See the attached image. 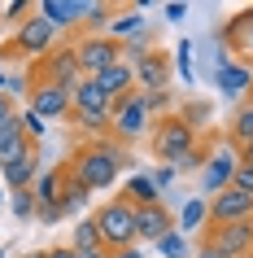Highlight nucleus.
Masks as SVG:
<instances>
[{
	"label": "nucleus",
	"instance_id": "5",
	"mask_svg": "<svg viewBox=\"0 0 253 258\" xmlns=\"http://www.w3.org/2000/svg\"><path fill=\"white\" fill-rule=\"evenodd\" d=\"M153 127V114L144 109V96H140V88L135 92H127L122 101H114V109H109V136L118 140V145H131V140H140Z\"/></svg>",
	"mask_w": 253,
	"mask_h": 258
},
{
	"label": "nucleus",
	"instance_id": "31",
	"mask_svg": "<svg viewBox=\"0 0 253 258\" xmlns=\"http://www.w3.org/2000/svg\"><path fill=\"white\" fill-rule=\"evenodd\" d=\"M157 254L161 258H188V236L184 232H166L157 241Z\"/></svg>",
	"mask_w": 253,
	"mask_h": 258
},
{
	"label": "nucleus",
	"instance_id": "13",
	"mask_svg": "<svg viewBox=\"0 0 253 258\" xmlns=\"http://www.w3.org/2000/svg\"><path fill=\"white\" fill-rule=\"evenodd\" d=\"M166 232H175V215L166 210V206H140L135 210V241H153L157 245Z\"/></svg>",
	"mask_w": 253,
	"mask_h": 258
},
{
	"label": "nucleus",
	"instance_id": "9",
	"mask_svg": "<svg viewBox=\"0 0 253 258\" xmlns=\"http://www.w3.org/2000/svg\"><path fill=\"white\" fill-rule=\"evenodd\" d=\"M140 92H171V53L166 48H144L131 57Z\"/></svg>",
	"mask_w": 253,
	"mask_h": 258
},
{
	"label": "nucleus",
	"instance_id": "36",
	"mask_svg": "<svg viewBox=\"0 0 253 258\" xmlns=\"http://www.w3.org/2000/svg\"><path fill=\"white\" fill-rule=\"evenodd\" d=\"M175 61H179V75H184V83H192V44H179V53H175Z\"/></svg>",
	"mask_w": 253,
	"mask_h": 258
},
{
	"label": "nucleus",
	"instance_id": "40",
	"mask_svg": "<svg viewBox=\"0 0 253 258\" xmlns=\"http://www.w3.org/2000/svg\"><path fill=\"white\" fill-rule=\"evenodd\" d=\"M161 18H166V22H184L188 5H184V0H171V5H161Z\"/></svg>",
	"mask_w": 253,
	"mask_h": 258
},
{
	"label": "nucleus",
	"instance_id": "24",
	"mask_svg": "<svg viewBox=\"0 0 253 258\" xmlns=\"http://www.w3.org/2000/svg\"><path fill=\"white\" fill-rule=\"evenodd\" d=\"M31 149H35V145L22 136V122H18V127H9V132H0V166L18 162V158H22V153H31Z\"/></svg>",
	"mask_w": 253,
	"mask_h": 258
},
{
	"label": "nucleus",
	"instance_id": "17",
	"mask_svg": "<svg viewBox=\"0 0 253 258\" xmlns=\"http://www.w3.org/2000/svg\"><path fill=\"white\" fill-rule=\"evenodd\" d=\"M61 179H66V166L40 171L35 188H31V197H35V210H57V197H61Z\"/></svg>",
	"mask_w": 253,
	"mask_h": 258
},
{
	"label": "nucleus",
	"instance_id": "28",
	"mask_svg": "<svg viewBox=\"0 0 253 258\" xmlns=\"http://www.w3.org/2000/svg\"><path fill=\"white\" fill-rule=\"evenodd\" d=\"M70 249H74V254H83V249H101V236H96L92 219H79V223H74V232H70Z\"/></svg>",
	"mask_w": 253,
	"mask_h": 258
},
{
	"label": "nucleus",
	"instance_id": "37",
	"mask_svg": "<svg viewBox=\"0 0 253 258\" xmlns=\"http://www.w3.org/2000/svg\"><path fill=\"white\" fill-rule=\"evenodd\" d=\"M14 215L18 219H35V197L31 192H14Z\"/></svg>",
	"mask_w": 253,
	"mask_h": 258
},
{
	"label": "nucleus",
	"instance_id": "47",
	"mask_svg": "<svg viewBox=\"0 0 253 258\" xmlns=\"http://www.w3.org/2000/svg\"><path fill=\"white\" fill-rule=\"evenodd\" d=\"M27 258H48V254H44V249H40V254H27Z\"/></svg>",
	"mask_w": 253,
	"mask_h": 258
},
{
	"label": "nucleus",
	"instance_id": "22",
	"mask_svg": "<svg viewBox=\"0 0 253 258\" xmlns=\"http://www.w3.org/2000/svg\"><path fill=\"white\" fill-rule=\"evenodd\" d=\"M61 166H66V162H61ZM88 197H92V192H88L79 179L66 171V179H61V197H57V210H61V219H70L79 206H88Z\"/></svg>",
	"mask_w": 253,
	"mask_h": 258
},
{
	"label": "nucleus",
	"instance_id": "34",
	"mask_svg": "<svg viewBox=\"0 0 253 258\" xmlns=\"http://www.w3.org/2000/svg\"><path fill=\"white\" fill-rule=\"evenodd\" d=\"M205 162H210V145H197V149L188 153V158H184L179 166H175V171H201Z\"/></svg>",
	"mask_w": 253,
	"mask_h": 258
},
{
	"label": "nucleus",
	"instance_id": "44",
	"mask_svg": "<svg viewBox=\"0 0 253 258\" xmlns=\"http://www.w3.org/2000/svg\"><path fill=\"white\" fill-rule=\"evenodd\" d=\"M197 258H227V254H218V249H210V245H201V249H197Z\"/></svg>",
	"mask_w": 253,
	"mask_h": 258
},
{
	"label": "nucleus",
	"instance_id": "29",
	"mask_svg": "<svg viewBox=\"0 0 253 258\" xmlns=\"http://www.w3.org/2000/svg\"><path fill=\"white\" fill-rule=\"evenodd\" d=\"M31 14H35L31 0H5V5H0V22H5V27H22Z\"/></svg>",
	"mask_w": 253,
	"mask_h": 258
},
{
	"label": "nucleus",
	"instance_id": "18",
	"mask_svg": "<svg viewBox=\"0 0 253 258\" xmlns=\"http://www.w3.org/2000/svg\"><path fill=\"white\" fill-rule=\"evenodd\" d=\"M214 83H218V92H223V96L253 92V70H249V66H240V61H227V66L214 75Z\"/></svg>",
	"mask_w": 253,
	"mask_h": 258
},
{
	"label": "nucleus",
	"instance_id": "41",
	"mask_svg": "<svg viewBox=\"0 0 253 258\" xmlns=\"http://www.w3.org/2000/svg\"><path fill=\"white\" fill-rule=\"evenodd\" d=\"M236 153H240V162H253V140H240Z\"/></svg>",
	"mask_w": 253,
	"mask_h": 258
},
{
	"label": "nucleus",
	"instance_id": "48",
	"mask_svg": "<svg viewBox=\"0 0 253 258\" xmlns=\"http://www.w3.org/2000/svg\"><path fill=\"white\" fill-rule=\"evenodd\" d=\"M0 258H5V249H0Z\"/></svg>",
	"mask_w": 253,
	"mask_h": 258
},
{
	"label": "nucleus",
	"instance_id": "2",
	"mask_svg": "<svg viewBox=\"0 0 253 258\" xmlns=\"http://www.w3.org/2000/svg\"><path fill=\"white\" fill-rule=\"evenodd\" d=\"M148 149H153V158H161V166H179L188 153L197 149V127H188L171 109V114L153 118V127H148Z\"/></svg>",
	"mask_w": 253,
	"mask_h": 258
},
{
	"label": "nucleus",
	"instance_id": "45",
	"mask_svg": "<svg viewBox=\"0 0 253 258\" xmlns=\"http://www.w3.org/2000/svg\"><path fill=\"white\" fill-rule=\"evenodd\" d=\"M74 258H109L105 249H83V254H74Z\"/></svg>",
	"mask_w": 253,
	"mask_h": 258
},
{
	"label": "nucleus",
	"instance_id": "23",
	"mask_svg": "<svg viewBox=\"0 0 253 258\" xmlns=\"http://www.w3.org/2000/svg\"><path fill=\"white\" fill-rule=\"evenodd\" d=\"M79 27H88V35H105V31L114 27V5L83 0V22H79Z\"/></svg>",
	"mask_w": 253,
	"mask_h": 258
},
{
	"label": "nucleus",
	"instance_id": "50",
	"mask_svg": "<svg viewBox=\"0 0 253 258\" xmlns=\"http://www.w3.org/2000/svg\"><path fill=\"white\" fill-rule=\"evenodd\" d=\"M249 258H253V254H249Z\"/></svg>",
	"mask_w": 253,
	"mask_h": 258
},
{
	"label": "nucleus",
	"instance_id": "39",
	"mask_svg": "<svg viewBox=\"0 0 253 258\" xmlns=\"http://www.w3.org/2000/svg\"><path fill=\"white\" fill-rule=\"evenodd\" d=\"M175 179H179V171H175V166H157V171H153V184H157V192H166Z\"/></svg>",
	"mask_w": 253,
	"mask_h": 258
},
{
	"label": "nucleus",
	"instance_id": "32",
	"mask_svg": "<svg viewBox=\"0 0 253 258\" xmlns=\"http://www.w3.org/2000/svg\"><path fill=\"white\" fill-rule=\"evenodd\" d=\"M140 96H144L148 114H157V118H161V114H171V92H140Z\"/></svg>",
	"mask_w": 253,
	"mask_h": 258
},
{
	"label": "nucleus",
	"instance_id": "38",
	"mask_svg": "<svg viewBox=\"0 0 253 258\" xmlns=\"http://www.w3.org/2000/svg\"><path fill=\"white\" fill-rule=\"evenodd\" d=\"M9 127H18V109H14V101L0 92V132H9Z\"/></svg>",
	"mask_w": 253,
	"mask_h": 258
},
{
	"label": "nucleus",
	"instance_id": "30",
	"mask_svg": "<svg viewBox=\"0 0 253 258\" xmlns=\"http://www.w3.org/2000/svg\"><path fill=\"white\" fill-rule=\"evenodd\" d=\"M18 122H22V136H27L31 140V145H40V140H44V132H48V122H44L40 118V114H35V109H22V114H18Z\"/></svg>",
	"mask_w": 253,
	"mask_h": 258
},
{
	"label": "nucleus",
	"instance_id": "20",
	"mask_svg": "<svg viewBox=\"0 0 253 258\" xmlns=\"http://www.w3.org/2000/svg\"><path fill=\"white\" fill-rule=\"evenodd\" d=\"M122 202H131L135 210H140V206H157V202H161V192H157V184H153V175L135 171V175L127 179V188H122Z\"/></svg>",
	"mask_w": 253,
	"mask_h": 258
},
{
	"label": "nucleus",
	"instance_id": "43",
	"mask_svg": "<svg viewBox=\"0 0 253 258\" xmlns=\"http://www.w3.org/2000/svg\"><path fill=\"white\" fill-rule=\"evenodd\" d=\"M109 258H144V249L140 245H127V249H118V254H109Z\"/></svg>",
	"mask_w": 253,
	"mask_h": 258
},
{
	"label": "nucleus",
	"instance_id": "21",
	"mask_svg": "<svg viewBox=\"0 0 253 258\" xmlns=\"http://www.w3.org/2000/svg\"><path fill=\"white\" fill-rule=\"evenodd\" d=\"M70 122L74 132L88 140H105L109 136V114H92V109H70Z\"/></svg>",
	"mask_w": 253,
	"mask_h": 258
},
{
	"label": "nucleus",
	"instance_id": "11",
	"mask_svg": "<svg viewBox=\"0 0 253 258\" xmlns=\"http://www.w3.org/2000/svg\"><path fill=\"white\" fill-rule=\"evenodd\" d=\"M253 219V197L240 188H223L218 197H210V228L218 223H249Z\"/></svg>",
	"mask_w": 253,
	"mask_h": 258
},
{
	"label": "nucleus",
	"instance_id": "26",
	"mask_svg": "<svg viewBox=\"0 0 253 258\" xmlns=\"http://www.w3.org/2000/svg\"><path fill=\"white\" fill-rule=\"evenodd\" d=\"M135 31H144V5H135V9H127V14L114 18V27H109V40H127V35H135Z\"/></svg>",
	"mask_w": 253,
	"mask_h": 258
},
{
	"label": "nucleus",
	"instance_id": "42",
	"mask_svg": "<svg viewBox=\"0 0 253 258\" xmlns=\"http://www.w3.org/2000/svg\"><path fill=\"white\" fill-rule=\"evenodd\" d=\"M44 254L48 258H74V249H70V245H53V249H44Z\"/></svg>",
	"mask_w": 253,
	"mask_h": 258
},
{
	"label": "nucleus",
	"instance_id": "4",
	"mask_svg": "<svg viewBox=\"0 0 253 258\" xmlns=\"http://www.w3.org/2000/svg\"><path fill=\"white\" fill-rule=\"evenodd\" d=\"M96 236H101V249L105 254H118L127 245H135V206L122 202V197H109L101 210L92 215Z\"/></svg>",
	"mask_w": 253,
	"mask_h": 258
},
{
	"label": "nucleus",
	"instance_id": "35",
	"mask_svg": "<svg viewBox=\"0 0 253 258\" xmlns=\"http://www.w3.org/2000/svg\"><path fill=\"white\" fill-rule=\"evenodd\" d=\"M231 188H240V192H249V197H253V162H240V166H236Z\"/></svg>",
	"mask_w": 253,
	"mask_h": 258
},
{
	"label": "nucleus",
	"instance_id": "25",
	"mask_svg": "<svg viewBox=\"0 0 253 258\" xmlns=\"http://www.w3.org/2000/svg\"><path fill=\"white\" fill-rule=\"evenodd\" d=\"M210 223V202L205 197H197V202H184V210H179V232H201Z\"/></svg>",
	"mask_w": 253,
	"mask_h": 258
},
{
	"label": "nucleus",
	"instance_id": "12",
	"mask_svg": "<svg viewBox=\"0 0 253 258\" xmlns=\"http://www.w3.org/2000/svg\"><path fill=\"white\" fill-rule=\"evenodd\" d=\"M31 109H35L44 122H53V118H70V109H74V101H70V88L35 83V88H31Z\"/></svg>",
	"mask_w": 253,
	"mask_h": 258
},
{
	"label": "nucleus",
	"instance_id": "1",
	"mask_svg": "<svg viewBox=\"0 0 253 258\" xmlns=\"http://www.w3.org/2000/svg\"><path fill=\"white\" fill-rule=\"evenodd\" d=\"M131 166V158H127V149H122L114 136L105 140H83L79 149L70 153L66 171L74 179H79L88 192H109L114 184H118V175Z\"/></svg>",
	"mask_w": 253,
	"mask_h": 258
},
{
	"label": "nucleus",
	"instance_id": "33",
	"mask_svg": "<svg viewBox=\"0 0 253 258\" xmlns=\"http://www.w3.org/2000/svg\"><path fill=\"white\" fill-rule=\"evenodd\" d=\"M175 114H179V118H184L188 127H197L201 118H210V105H205V101H192V105H184V109H175Z\"/></svg>",
	"mask_w": 253,
	"mask_h": 258
},
{
	"label": "nucleus",
	"instance_id": "27",
	"mask_svg": "<svg viewBox=\"0 0 253 258\" xmlns=\"http://www.w3.org/2000/svg\"><path fill=\"white\" fill-rule=\"evenodd\" d=\"M227 140H231V145H240V140H253V96L236 109V118H231V132H227Z\"/></svg>",
	"mask_w": 253,
	"mask_h": 258
},
{
	"label": "nucleus",
	"instance_id": "3",
	"mask_svg": "<svg viewBox=\"0 0 253 258\" xmlns=\"http://www.w3.org/2000/svg\"><path fill=\"white\" fill-rule=\"evenodd\" d=\"M57 48V31L44 22L40 14H31L22 27H14V35L0 44V61H40L44 53Z\"/></svg>",
	"mask_w": 253,
	"mask_h": 258
},
{
	"label": "nucleus",
	"instance_id": "49",
	"mask_svg": "<svg viewBox=\"0 0 253 258\" xmlns=\"http://www.w3.org/2000/svg\"><path fill=\"white\" fill-rule=\"evenodd\" d=\"M0 197H5V192H0Z\"/></svg>",
	"mask_w": 253,
	"mask_h": 258
},
{
	"label": "nucleus",
	"instance_id": "16",
	"mask_svg": "<svg viewBox=\"0 0 253 258\" xmlns=\"http://www.w3.org/2000/svg\"><path fill=\"white\" fill-rule=\"evenodd\" d=\"M96 88H101L109 101H122L127 92H135V70H131V61L122 57V61H114L109 70H101V75H96Z\"/></svg>",
	"mask_w": 253,
	"mask_h": 258
},
{
	"label": "nucleus",
	"instance_id": "6",
	"mask_svg": "<svg viewBox=\"0 0 253 258\" xmlns=\"http://www.w3.org/2000/svg\"><path fill=\"white\" fill-rule=\"evenodd\" d=\"M31 70H35V83H53V88H70V92H74V83L83 79L79 75V57H74V44H57L53 53H44Z\"/></svg>",
	"mask_w": 253,
	"mask_h": 258
},
{
	"label": "nucleus",
	"instance_id": "19",
	"mask_svg": "<svg viewBox=\"0 0 253 258\" xmlns=\"http://www.w3.org/2000/svg\"><path fill=\"white\" fill-rule=\"evenodd\" d=\"M70 101H74V109H92V114H109L114 109V101L96 88V79H79L74 92H70Z\"/></svg>",
	"mask_w": 253,
	"mask_h": 258
},
{
	"label": "nucleus",
	"instance_id": "10",
	"mask_svg": "<svg viewBox=\"0 0 253 258\" xmlns=\"http://www.w3.org/2000/svg\"><path fill=\"white\" fill-rule=\"evenodd\" d=\"M205 245L227 258H249L253 254V219L249 223H218L205 232Z\"/></svg>",
	"mask_w": 253,
	"mask_h": 258
},
{
	"label": "nucleus",
	"instance_id": "46",
	"mask_svg": "<svg viewBox=\"0 0 253 258\" xmlns=\"http://www.w3.org/2000/svg\"><path fill=\"white\" fill-rule=\"evenodd\" d=\"M5 83H9V75H5V70H0V88H5Z\"/></svg>",
	"mask_w": 253,
	"mask_h": 258
},
{
	"label": "nucleus",
	"instance_id": "8",
	"mask_svg": "<svg viewBox=\"0 0 253 258\" xmlns=\"http://www.w3.org/2000/svg\"><path fill=\"white\" fill-rule=\"evenodd\" d=\"M74 57H79V75L83 79H96L101 70H109L114 61H122V44L109 40V35H83L74 44Z\"/></svg>",
	"mask_w": 253,
	"mask_h": 258
},
{
	"label": "nucleus",
	"instance_id": "14",
	"mask_svg": "<svg viewBox=\"0 0 253 258\" xmlns=\"http://www.w3.org/2000/svg\"><path fill=\"white\" fill-rule=\"evenodd\" d=\"M35 179H40V153H35V149L22 153L18 162L0 166V184H5L9 192H31V188H35Z\"/></svg>",
	"mask_w": 253,
	"mask_h": 258
},
{
	"label": "nucleus",
	"instance_id": "15",
	"mask_svg": "<svg viewBox=\"0 0 253 258\" xmlns=\"http://www.w3.org/2000/svg\"><path fill=\"white\" fill-rule=\"evenodd\" d=\"M35 14H40L53 31H70V27L83 22V0H40Z\"/></svg>",
	"mask_w": 253,
	"mask_h": 258
},
{
	"label": "nucleus",
	"instance_id": "7",
	"mask_svg": "<svg viewBox=\"0 0 253 258\" xmlns=\"http://www.w3.org/2000/svg\"><path fill=\"white\" fill-rule=\"evenodd\" d=\"M236 166H240L236 145H231V140H218V145L210 149V162L201 166V192H205V202H210V197H218L223 188H231Z\"/></svg>",
	"mask_w": 253,
	"mask_h": 258
}]
</instances>
